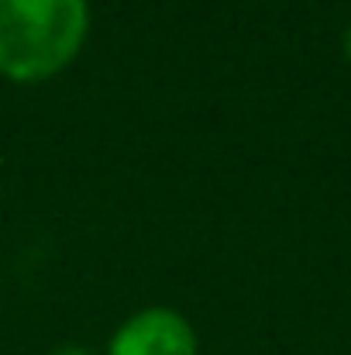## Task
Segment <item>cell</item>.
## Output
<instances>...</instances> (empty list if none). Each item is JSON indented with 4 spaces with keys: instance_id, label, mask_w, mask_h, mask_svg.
Masks as SVG:
<instances>
[{
    "instance_id": "cell-4",
    "label": "cell",
    "mask_w": 351,
    "mask_h": 355,
    "mask_svg": "<svg viewBox=\"0 0 351 355\" xmlns=\"http://www.w3.org/2000/svg\"><path fill=\"white\" fill-rule=\"evenodd\" d=\"M341 49H345V59L351 62V24L345 28V38H341Z\"/></svg>"
},
{
    "instance_id": "cell-1",
    "label": "cell",
    "mask_w": 351,
    "mask_h": 355,
    "mask_svg": "<svg viewBox=\"0 0 351 355\" xmlns=\"http://www.w3.org/2000/svg\"><path fill=\"white\" fill-rule=\"evenodd\" d=\"M90 35V0H0V76L45 83Z\"/></svg>"
},
{
    "instance_id": "cell-3",
    "label": "cell",
    "mask_w": 351,
    "mask_h": 355,
    "mask_svg": "<svg viewBox=\"0 0 351 355\" xmlns=\"http://www.w3.org/2000/svg\"><path fill=\"white\" fill-rule=\"evenodd\" d=\"M48 355H93V352L83 349V345H59V349H52Z\"/></svg>"
},
{
    "instance_id": "cell-2",
    "label": "cell",
    "mask_w": 351,
    "mask_h": 355,
    "mask_svg": "<svg viewBox=\"0 0 351 355\" xmlns=\"http://www.w3.org/2000/svg\"><path fill=\"white\" fill-rule=\"evenodd\" d=\"M107 355H200L197 328L172 307H145L120 321Z\"/></svg>"
}]
</instances>
